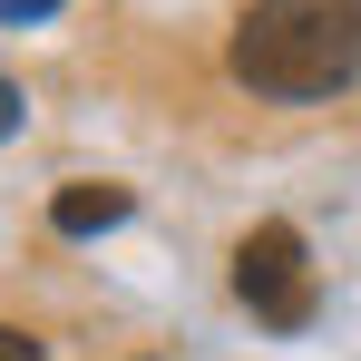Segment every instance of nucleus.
<instances>
[{
  "instance_id": "f257e3e1",
  "label": "nucleus",
  "mask_w": 361,
  "mask_h": 361,
  "mask_svg": "<svg viewBox=\"0 0 361 361\" xmlns=\"http://www.w3.org/2000/svg\"><path fill=\"white\" fill-rule=\"evenodd\" d=\"M225 59L254 98H332L361 78V0H254Z\"/></svg>"
},
{
  "instance_id": "f03ea898",
  "label": "nucleus",
  "mask_w": 361,
  "mask_h": 361,
  "mask_svg": "<svg viewBox=\"0 0 361 361\" xmlns=\"http://www.w3.org/2000/svg\"><path fill=\"white\" fill-rule=\"evenodd\" d=\"M235 302L274 332H302L312 322V254H302L293 225H254L235 244Z\"/></svg>"
},
{
  "instance_id": "7ed1b4c3",
  "label": "nucleus",
  "mask_w": 361,
  "mask_h": 361,
  "mask_svg": "<svg viewBox=\"0 0 361 361\" xmlns=\"http://www.w3.org/2000/svg\"><path fill=\"white\" fill-rule=\"evenodd\" d=\"M127 205H137L127 185H59L49 195V225L59 235H108V225H127Z\"/></svg>"
},
{
  "instance_id": "20e7f679",
  "label": "nucleus",
  "mask_w": 361,
  "mask_h": 361,
  "mask_svg": "<svg viewBox=\"0 0 361 361\" xmlns=\"http://www.w3.org/2000/svg\"><path fill=\"white\" fill-rule=\"evenodd\" d=\"M20 118H30V98H20V78H0V137H20Z\"/></svg>"
},
{
  "instance_id": "39448f33",
  "label": "nucleus",
  "mask_w": 361,
  "mask_h": 361,
  "mask_svg": "<svg viewBox=\"0 0 361 361\" xmlns=\"http://www.w3.org/2000/svg\"><path fill=\"white\" fill-rule=\"evenodd\" d=\"M0 361H49V352H39L30 332H10V322H0Z\"/></svg>"
},
{
  "instance_id": "423d86ee",
  "label": "nucleus",
  "mask_w": 361,
  "mask_h": 361,
  "mask_svg": "<svg viewBox=\"0 0 361 361\" xmlns=\"http://www.w3.org/2000/svg\"><path fill=\"white\" fill-rule=\"evenodd\" d=\"M49 10H59V0H0V20H10V30H20V20H49Z\"/></svg>"
}]
</instances>
